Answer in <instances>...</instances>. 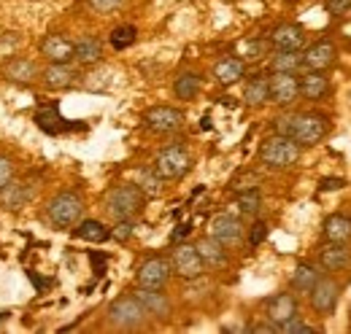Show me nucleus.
<instances>
[{"label": "nucleus", "mask_w": 351, "mask_h": 334, "mask_svg": "<svg viewBox=\"0 0 351 334\" xmlns=\"http://www.w3.org/2000/svg\"><path fill=\"white\" fill-rule=\"evenodd\" d=\"M273 127L278 135L292 138L298 146H316L330 132V122L322 114H287L273 119Z\"/></svg>", "instance_id": "obj_1"}, {"label": "nucleus", "mask_w": 351, "mask_h": 334, "mask_svg": "<svg viewBox=\"0 0 351 334\" xmlns=\"http://www.w3.org/2000/svg\"><path fill=\"white\" fill-rule=\"evenodd\" d=\"M298 159H300V146L292 138H287V135L276 132L273 138L263 140V146H260V162L273 167V170H287V167L295 165Z\"/></svg>", "instance_id": "obj_2"}, {"label": "nucleus", "mask_w": 351, "mask_h": 334, "mask_svg": "<svg viewBox=\"0 0 351 334\" xmlns=\"http://www.w3.org/2000/svg\"><path fill=\"white\" fill-rule=\"evenodd\" d=\"M146 205V194L132 186V183H122V186H114L108 194H106V210L119 221V218H135Z\"/></svg>", "instance_id": "obj_3"}, {"label": "nucleus", "mask_w": 351, "mask_h": 334, "mask_svg": "<svg viewBox=\"0 0 351 334\" xmlns=\"http://www.w3.org/2000/svg\"><path fill=\"white\" fill-rule=\"evenodd\" d=\"M49 221L57 227V229H71L82 221V213H84V200L82 194L76 192H60L51 203H49Z\"/></svg>", "instance_id": "obj_4"}, {"label": "nucleus", "mask_w": 351, "mask_h": 334, "mask_svg": "<svg viewBox=\"0 0 351 334\" xmlns=\"http://www.w3.org/2000/svg\"><path fill=\"white\" fill-rule=\"evenodd\" d=\"M189 167H192V154H189V149H184L178 143L162 149L157 154V159H154V172L162 181H178L181 175L189 172Z\"/></svg>", "instance_id": "obj_5"}, {"label": "nucleus", "mask_w": 351, "mask_h": 334, "mask_svg": "<svg viewBox=\"0 0 351 334\" xmlns=\"http://www.w3.org/2000/svg\"><path fill=\"white\" fill-rule=\"evenodd\" d=\"M108 321L117 326V329H138L143 321H146V310L143 305L138 302V296H119L108 305Z\"/></svg>", "instance_id": "obj_6"}, {"label": "nucleus", "mask_w": 351, "mask_h": 334, "mask_svg": "<svg viewBox=\"0 0 351 334\" xmlns=\"http://www.w3.org/2000/svg\"><path fill=\"white\" fill-rule=\"evenodd\" d=\"M173 275V267H171V259L165 256H149L138 272H135V281L141 289H165V283L171 281Z\"/></svg>", "instance_id": "obj_7"}, {"label": "nucleus", "mask_w": 351, "mask_h": 334, "mask_svg": "<svg viewBox=\"0 0 351 334\" xmlns=\"http://www.w3.org/2000/svg\"><path fill=\"white\" fill-rule=\"evenodd\" d=\"M143 125L157 135H171L184 127V111H178L173 105H154L143 114Z\"/></svg>", "instance_id": "obj_8"}, {"label": "nucleus", "mask_w": 351, "mask_h": 334, "mask_svg": "<svg viewBox=\"0 0 351 334\" xmlns=\"http://www.w3.org/2000/svg\"><path fill=\"white\" fill-rule=\"evenodd\" d=\"M171 267H173V272L178 278H184V281H197L203 272H206V264H203V259H200V253L195 246H176L173 256H171Z\"/></svg>", "instance_id": "obj_9"}, {"label": "nucleus", "mask_w": 351, "mask_h": 334, "mask_svg": "<svg viewBox=\"0 0 351 334\" xmlns=\"http://www.w3.org/2000/svg\"><path fill=\"white\" fill-rule=\"evenodd\" d=\"M300 97V81L295 73H273L267 79V100L276 105H292Z\"/></svg>", "instance_id": "obj_10"}, {"label": "nucleus", "mask_w": 351, "mask_h": 334, "mask_svg": "<svg viewBox=\"0 0 351 334\" xmlns=\"http://www.w3.org/2000/svg\"><path fill=\"white\" fill-rule=\"evenodd\" d=\"M211 237L214 240H219L224 248H232V246H238L241 240H243V224H241V218L238 216H230V213H219V216H214L211 218Z\"/></svg>", "instance_id": "obj_11"}, {"label": "nucleus", "mask_w": 351, "mask_h": 334, "mask_svg": "<svg viewBox=\"0 0 351 334\" xmlns=\"http://www.w3.org/2000/svg\"><path fill=\"white\" fill-rule=\"evenodd\" d=\"M308 296H311V307H313L319 316H330V313L338 307L341 286H338L332 278H319L316 286L308 292Z\"/></svg>", "instance_id": "obj_12"}, {"label": "nucleus", "mask_w": 351, "mask_h": 334, "mask_svg": "<svg viewBox=\"0 0 351 334\" xmlns=\"http://www.w3.org/2000/svg\"><path fill=\"white\" fill-rule=\"evenodd\" d=\"M298 313H300V307H298V296L295 294H276V296H270L265 302V316L276 326H281L284 321L295 318Z\"/></svg>", "instance_id": "obj_13"}, {"label": "nucleus", "mask_w": 351, "mask_h": 334, "mask_svg": "<svg viewBox=\"0 0 351 334\" xmlns=\"http://www.w3.org/2000/svg\"><path fill=\"white\" fill-rule=\"evenodd\" d=\"M338 60V49L332 41H316L303 51V68L306 70H327Z\"/></svg>", "instance_id": "obj_14"}, {"label": "nucleus", "mask_w": 351, "mask_h": 334, "mask_svg": "<svg viewBox=\"0 0 351 334\" xmlns=\"http://www.w3.org/2000/svg\"><path fill=\"white\" fill-rule=\"evenodd\" d=\"M0 73H3V79H8V81L14 84H22V86L25 84H33L41 76L38 65L33 60H25V57H11V60L0 62Z\"/></svg>", "instance_id": "obj_15"}, {"label": "nucleus", "mask_w": 351, "mask_h": 334, "mask_svg": "<svg viewBox=\"0 0 351 334\" xmlns=\"http://www.w3.org/2000/svg\"><path fill=\"white\" fill-rule=\"evenodd\" d=\"M319 264L327 272H343L351 267V248L349 243H327L319 250Z\"/></svg>", "instance_id": "obj_16"}, {"label": "nucleus", "mask_w": 351, "mask_h": 334, "mask_svg": "<svg viewBox=\"0 0 351 334\" xmlns=\"http://www.w3.org/2000/svg\"><path fill=\"white\" fill-rule=\"evenodd\" d=\"M41 79H44L46 89H68L79 79V73L73 70L71 62H49L41 70Z\"/></svg>", "instance_id": "obj_17"}, {"label": "nucleus", "mask_w": 351, "mask_h": 334, "mask_svg": "<svg viewBox=\"0 0 351 334\" xmlns=\"http://www.w3.org/2000/svg\"><path fill=\"white\" fill-rule=\"evenodd\" d=\"M138 302L143 305V310H146V316H154V318H171V299L162 294V289H141L138 286Z\"/></svg>", "instance_id": "obj_18"}, {"label": "nucleus", "mask_w": 351, "mask_h": 334, "mask_svg": "<svg viewBox=\"0 0 351 334\" xmlns=\"http://www.w3.org/2000/svg\"><path fill=\"white\" fill-rule=\"evenodd\" d=\"M33 197V189L27 181H8L3 189H0V205L5 210H22Z\"/></svg>", "instance_id": "obj_19"}, {"label": "nucleus", "mask_w": 351, "mask_h": 334, "mask_svg": "<svg viewBox=\"0 0 351 334\" xmlns=\"http://www.w3.org/2000/svg\"><path fill=\"white\" fill-rule=\"evenodd\" d=\"M270 43L276 49H284V51H300L303 43H306V30L300 25H278L273 33H270Z\"/></svg>", "instance_id": "obj_20"}, {"label": "nucleus", "mask_w": 351, "mask_h": 334, "mask_svg": "<svg viewBox=\"0 0 351 334\" xmlns=\"http://www.w3.org/2000/svg\"><path fill=\"white\" fill-rule=\"evenodd\" d=\"M322 232L327 243H351V216H343V213L327 216Z\"/></svg>", "instance_id": "obj_21"}, {"label": "nucleus", "mask_w": 351, "mask_h": 334, "mask_svg": "<svg viewBox=\"0 0 351 334\" xmlns=\"http://www.w3.org/2000/svg\"><path fill=\"white\" fill-rule=\"evenodd\" d=\"M41 54L49 62H73V43L51 33L41 41Z\"/></svg>", "instance_id": "obj_22"}, {"label": "nucleus", "mask_w": 351, "mask_h": 334, "mask_svg": "<svg viewBox=\"0 0 351 334\" xmlns=\"http://www.w3.org/2000/svg\"><path fill=\"white\" fill-rule=\"evenodd\" d=\"M327 92H330V79L324 76V70H308L306 76L300 79V94L306 97V100H322V97H327Z\"/></svg>", "instance_id": "obj_23"}, {"label": "nucleus", "mask_w": 351, "mask_h": 334, "mask_svg": "<svg viewBox=\"0 0 351 334\" xmlns=\"http://www.w3.org/2000/svg\"><path fill=\"white\" fill-rule=\"evenodd\" d=\"M243 73H246V62L238 60V57H224V60H219V62L214 65V76H217V81L224 84V86L238 84L243 79Z\"/></svg>", "instance_id": "obj_24"}, {"label": "nucleus", "mask_w": 351, "mask_h": 334, "mask_svg": "<svg viewBox=\"0 0 351 334\" xmlns=\"http://www.w3.org/2000/svg\"><path fill=\"white\" fill-rule=\"evenodd\" d=\"M195 248H197V253H200V259H203L206 267H224L227 250H224V246H221L219 240H214L211 235H208V237H200V240L195 243Z\"/></svg>", "instance_id": "obj_25"}, {"label": "nucleus", "mask_w": 351, "mask_h": 334, "mask_svg": "<svg viewBox=\"0 0 351 334\" xmlns=\"http://www.w3.org/2000/svg\"><path fill=\"white\" fill-rule=\"evenodd\" d=\"M100 57H103V46H100V41L95 36H84V38H79V41L73 43V60L76 62L95 65V62H100Z\"/></svg>", "instance_id": "obj_26"}, {"label": "nucleus", "mask_w": 351, "mask_h": 334, "mask_svg": "<svg viewBox=\"0 0 351 334\" xmlns=\"http://www.w3.org/2000/svg\"><path fill=\"white\" fill-rule=\"evenodd\" d=\"M76 237L87 240V243H106L111 237V229L97 218H84L76 224Z\"/></svg>", "instance_id": "obj_27"}, {"label": "nucleus", "mask_w": 351, "mask_h": 334, "mask_svg": "<svg viewBox=\"0 0 351 334\" xmlns=\"http://www.w3.org/2000/svg\"><path fill=\"white\" fill-rule=\"evenodd\" d=\"M300 68H303V54L300 51L276 49V54L270 57V70L273 73H298Z\"/></svg>", "instance_id": "obj_28"}, {"label": "nucleus", "mask_w": 351, "mask_h": 334, "mask_svg": "<svg viewBox=\"0 0 351 334\" xmlns=\"http://www.w3.org/2000/svg\"><path fill=\"white\" fill-rule=\"evenodd\" d=\"M322 275L316 272V267L313 264H308V261H300L298 267H295V272H292V289L300 294H308L313 286H316V281H319Z\"/></svg>", "instance_id": "obj_29"}, {"label": "nucleus", "mask_w": 351, "mask_h": 334, "mask_svg": "<svg viewBox=\"0 0 351 334\" xmlns=\"http://www.w3.org/2000/svg\"><path fill=\"white\" fill-rule=\"evenodd\" d=\"M36 122H38V127L44 129L46 135H57V132H62L65 129V119L60 116V111L54 108V105H46V108H41L38 114H36Z\"/></svg>", "instance_id": "obj_30"}, {"label": "nucleus", "mask_w": 351, "mask_h": 334, "mask_svg": "<svg viewBox=\"0 0 351 334\" xmlns=\"http://www.w3.org/2000/svg\"><path fill=\"white\" fill-rule=\"evenodd\" d=\"M173 92L178 100H195L200 94V76L197 73H181L173 84Z\"/></svg>", "instance_id": "obj_31"}, {"label": "nucleus", "mask_w": 351, "mask_h": 334, "mask_svg": "<svg viewBox=\"0 0 351 334\" xmlns=\"http://www.w3.org/2000/svg\"><path fill=\"white\" fill-rule=\"evenodd\" d=\"M243 100H246L249 105H265V103H267V79H265V76L249 79L246 89H243Z\"/></svg>", "instance_id": "obj_32"}, {"label": "nucleus", "mask_w": 351, "mask_h": 334, "mask_svg": "<svg viewBox=\"0 0 351 334\" xmlns=\"http://www.w3.org/2000/svg\"><path fill=\"white\" fill-rule=\"evenodd\" d=\"M138 189H141L146 197L154 200V197L162 194L165 186H162V178H160L154 170H141V172H138Z\"/></svg>", "instance_id": "obj_33"}, {"label": "nucleus", "mask_w": 351, "mask_h": 334, "mask_svg": "<svg viewBox=\"0 0 351 334\" xmlns=\"http://www.w3.org/2000/svg\"><path fill=\"white\" fill-rule=\"evenodd\" d=\"M263 208V197L257 189H246V192H238V210L243 216H257Z\"/></svg>", "instance_id": "obj_34"}, {"label": "nucleus", "mask_w": 351, "mask_h": 334, "mask_svg": "<svg viewBox=\"0 0 351 334\" xmlns=\"http://www.w3.org/2000/svg\"><path fill=\"white\" fill-rule=\"evenodd\" d=\"M138 38V30L132 27V25H122V27H114L111 30V46L117 49V51H125V49H130L132 43Z\"/></svg>", "instance_id": "obj_35"}, {"label": "nucleus", "mask_w": 351, "mask_h": 334, "mask_svg": "<svg viewBox=\"0 0 351 334\" xmlns=\"http://www.w3.org/2000/svg\"><path fill=\"white\" fill-rule=\"evenodd\" d=\"M278 332H284V334H313V332H319V329H316V326H311V324H306V321L300 318V313H298L295 318L284 321V324L278 326Z\"/></svg>", "instance_id": "obj_36"}, {"label": "nucleus", "mask_w": 351, "mask_h": 334, "mask_svg": "<svg viewBox=\"0 0 351 334\" xmlns=\"http://www.w3.org/2000/svg\"><path fill=\"white\" fill-rule=\"evenodd\" d=\"M132 232H135L132 218H119V221H117V227L111 229V237H114L117 243H128V240L132 237Z\"/></svg>", "instance_id": "obj_37"}, {"label": "nucleus", "mask_w": 351, "mask_h": 334, "mask_svg": "<svg viewBox=\"0 0 351 334\" xmlns=\"http://www.w3.org/2000/svg\"><path fill=\"white\" fill-rule=\"evenodd\" d=\"M267 237V224L265 221H254L252 229H249V246H260Z\"/></svg>", "instance_id": "obj_38"}, {"label": "nucleus", "mask_w": 351, "mask_h": 334, "mask_svg": "<svg viewBox=\"0 0 351 334\" xmlns=\"http://www.w3.org/2000/svg\"><path fill=\"white\" fill-rule=\"evenodd\" d=\"M125 0H89V5L97 11V14H111L117 8H122Z\"/></svg>", "instance_id": "obj_39"}, {"label": "nucleus", "mask_w": 351, "mask_h": 334, "mask_svg": "<svg viewBox=\"0 0 351 334\" xmlns=\"http://www.w3.org/2000/svg\"><path fill=\"white\" fill-rule=\"evenodd\" d=\"M11 178H14V162H11L5 154H0V189H3Z\"/></svg>", "instance_id": "obj_40"}, {"label": "nucleus", "mask_w": 351, "mask_h": 334, "mask_svg": "<svg viewBox=\"0 0 351 334\" xmlns=\"http://www.w3.org/2000/svg\"><path fill=\"white\" fill-rule=\"evenodd\" d=\"M327 11L332 16H343L351 11V0H327Z\"/></svg>", "instance_id": "obj_41"}, {"label": "nucleus", "mask_w": 351, "mask_h": 334, "mask_svg": "<svg viewBox=\"0 0 351 334\" xmlns=\"http://www.w3.org/2000/svg\"><path fill=\"white\" fill-rule=\"evenodd\" d=\"M343 186H346L343 178H322V181H319V189H322V192H338V189H343Z\"/></svg>", "instance_id": "obj_42"}, {"label": "nucleus", "mask_w": 351, "mask_h": 334, "mask_svg": "<svg viewBox=\"0 0 351 334\" xmlns=\"http://www.w3.org/2000/svg\"><path fill=\"white\" fill-rule=\"evenodd\" d=\"M265 49H267V41H254V43H249V60H260L265 54Z\"/></svg>", "instance_id": "obj_43"}, {"label": "nucleus", "mask_w": 351, "mask_h": 334, "mask_svg": "<svg viewBox=\"0 0 351 334\" xmlns=\"http://www.w3.org/2000/svg\"><path fill=\"white\" fill-rule=\"evenodd\" d=\"M189 229H192L189 224H178V227H176V232L171 235V240H173V243H178L181 237H186V235H189Z\"/></svg>", "instance_id": "obj_44"}, {"label": "nucleus", "mask_w": 351, "mask_h": 334, "mask_svg": "<svg viewBox=\"0 0 351 334\" xmlns=\"http://www.w3.org/2000/svg\"><path fill=\"white\" fill-rule=\"evenodd\" d=\"M249 332H278V326L276 324H254Z\"/></svg>", "instance_id": "obj_45"}]
</instances>
